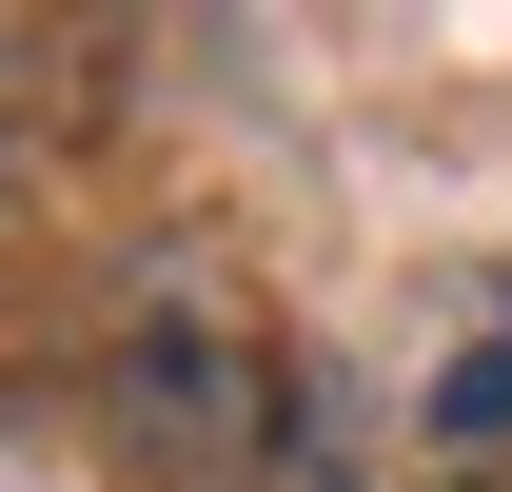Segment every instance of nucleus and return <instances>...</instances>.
Here are the masks:
<instances>
[{
	"label": "nucleus",
	"instance_id": "obj_1",
	"mask_svg": "<svg viewBox=\"0 0 512 492\" xmlns=\"http://www.w3.org/2000/svg\"><path fill=\"white\" fill-rule=\"evenodd\" d=\"M119 433L158 453V473H197V492H237L256 453H276V374H256L237 335H217V315H158V335L119 355Z\"/></svg>",
	"mask_w": 512,
	"mask_h": 492
},
{
	"label": "nucleus",
	"instance_id": "obj_2",
	"mask_svg": "<svg viewBox=\"0 0 512 492\" xmlns=\"http://www.w3.org/2000/svg\"><path fill=\"white\" fill-rule=\"evenodd\" d=\"M434 433H453V453H493V433H512V296L434 355Z\"/></svg>",
	"mask_w": 512,
	"mask_h": 492
},
{
	"label": "nucleus",
	"instance_id": "obj_3",
	"mask_svg": "<svg viewBox=\"0 0 512 492\" xmlns=\"http://www.w3.org/2000/svg\"><path fill=\"white\" fill-rule=\"evenodd\" d=\"M453 492H473V473H453Z\"/></svg>",
	"mask_w": 512,
	"mask_h": 492
}]
</instances>
